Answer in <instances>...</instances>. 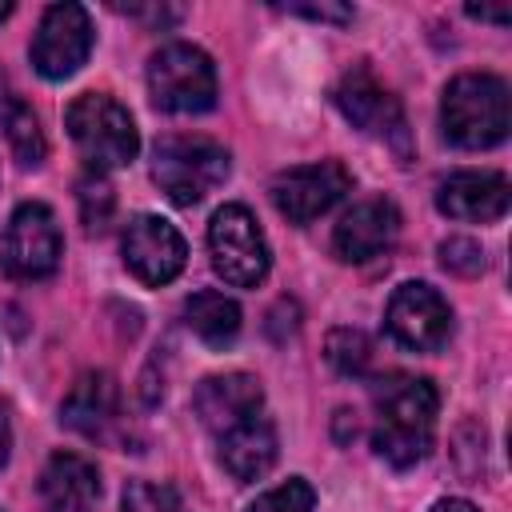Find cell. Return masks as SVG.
<instances>
[{
  "label": "cell",
  "mask_w": 512,
  "mask_h": 512,
  "mask_svg": "<svg viewBox=\"0 0 512 512\" xmlns=\"http://www.w3.org/2000/svg\"><path fill=\"white\" fill-rule=\"evenodd\" d=\"M436 384L428 376H388L376 388V456L392 468H412L428 456L436 432Z\"/></svg>",
  "instance_id": "obj_1"
},
{
  "label": "cell",
  "mask_w": 512,
  "mask_h": 512,
  "mask_svg": "<svg viewBox=\"0 0 512 512\" xmlns=\"http://www.w3.org/2000/svg\"><path fill=\"white\" fill-rule=\"evenodd\" d=\"M508 88L492 72H464L444 88L440 128L456 148H492L508 136Z\"/></svg>",
  "instance_id": "obj_2"
},
{
  "label": "cell",
  "mask_w": 512,
  "mask_h": 512,
  "mask_svg": "<svg viewBox=\"0 0 512 512\" xmlns=\"http://www.w3.org/2000/svg\"><path fill=\"white\" fill-rule=\"evenodd\" d=\"M64 128H68L76 152L84 156V164L92 172L124 168L140 152V136H136V124H132L128 108L120 100H112L108 92L76 96L64 112Z\"/></svg>",
  "instance_id": "obj_3"
},
{
  "label": "cell",
  "mask_w": 512,
  "mask_h": 512,
  "mask_svg": "<svg viewBox=\"0 0 512 512\" xmlns=\"http://www.w3.org/2000/svg\"><path fill=\"white\" fill-rule=\"evenodd\" d=\"M228 168V148L208 136H164L152 148V180L180 208L200 204L212 188H220Z\"/></svg>",
  "instance_id": "obj_4"
},
{
  "label": "cell",
  "mask_w": 512,
  "mask_h": 512,
  "mask_svg": "<svg viewBox=\"0 0 512 512\" xmlns=\"http://www.w3.org/2000/svg\"><path fill=\"white\" fill-rule=\"evenodd\" d=\"M148 92L152 104L176 116L208 112L216 104V64L196 44H164L148 60Z\"/></svg>",
  "instance_id": "obj_5"
},
{
  "label": "cell",
  "mask_w": 512,
  "mask_h": 512,
  "mask_svg": "<svg viewBox=\"0 0 512 512\" xmlns=\"http://www.w3.org/2000/svg\"><path fill=\"white\" fill-rule=\"evenodd\" d=\"M208 252H212L216 276H224V284H236V288L260 284L272 264L268 240L244 204L216 208V216L208 224Z\"/></svg>",
  "instance_id": "obj_6"
},
{
  "label": "cell",
  "mask_w": 512,
  "mask_h": 512,
  "mask_svg": "<svg viewBox=\"0 0 512 512\" xmlns=\"http://www.w3.org/2000/svg\"><path fill=\"white\" fill-rule=\"evenodd\" d=\"M332 100L348 116V124H356L360 132L384 140L388 148H396L400 160H408V120H404V108L368 68H352L336 84Z\"/></svg>",
  "instance_id": "obj_7"
},
{
  "label": "cell",
  "mask_w": 512,
  "mask_h": 512,
  "mask_svg": "<svg viewBox=\"0 0 512 512\" xmlns=\"http://www.w3.org/2000/svg\"><path fill=\"white\" fill-rule=\"evenodd\" d=\"M64 252L56 212L40 200H28L12 212L8 232H4V268L16 280H44L56 272Z\"/></svg>",
  "instance_id": "obj_8"
},
{
  "label": "cell",
  "mask_w": 512,
  "mask_h": 512,
  "mask_svg": "<svg viewBox=\"0 0 512 512\" xmlns=\"http://www.w3.org/2000/svg\"><path fill=\"white\" fill-rule=\"evenodd\" d=\"M384 324L396 344H404L412 352H436L452 332V308L432 284L408 280L392 292V300L384 308Z\"/></svg>",
  "instance_id": "obj_9"
},
{
  "label": "cell",
  "mask_w": 512,
  "mask_h": 512,
  "mask_svg": "<svg viewBox=\"0 0 512 512\" xmlns=\"http://www.w3.org/2000/svg\"><path fill=\"white\" fill-rule=\"evenodd\" d=\"M32 68L44 80H68L92 52V20L80 4H52L32 36Z\"/></svg>",
  "instance_id": "obj_10"
},
{
  "label": "cell",
  "mask_w": 512,
  "mask_h": 512,
  "mask_svg": "<svg viewBox=\"0 0 512 512\" xmlns=\"http://www.w3.org/2000/svg\"><path fill=\"white\" fill-rule=\"evenodd\" d=\"M348 188H352V176L340 160H316V164L284 168L272 180V204L292 224H308V220L324 216L336 200H344Z\"/></svg>",
  "instance_id": "obj_11"
},
{
  "label": "cell",
  "mask_w": 512,
  "mask_h": 512,
  "mask_svg": "<svg viewBox=\"0 0 512 512\" xmlns=\"http://www.w3.org/2000/svg\"><path fill=\"white\" fill-rule=\"evenodd\" d=\"M120 252H124V264L136 280L144 284H168L180 276L184 260H188V248H184V236L164 220V216H152V212H140L128 220L124 228V240H120Z\"/></svg>",
  "instance_id": "obj_12"
},
{
  "label": "cell",
  "mask_w": 512,
  "mask_h": 512,
  "mask_svg": "<svg viewBox=\"0 0 512 512\" xmlns=\"http://www.w3.org/2000/svg\"><path fill=\"white\" fill-rule=\"evenodd\" d=\"M396 232H400V212H396V204L384 200V196H372V200L352 204V208L340 216V224H336V232H332V252H336L340 260H348V264H364V260L388 252L392 240H396Z\"/></svg>",
  "instance_id": "obj_13"
},
{
  "label": "cell",
  "mask_w": 512,
  "mask_h": 512,
  "mask_svg": "<svg viewBox=\"0 0 512 512\" xmlns=\"http://www.w3.org/2000/svg\"><path fill=\"white\" fill-rule=\"evenodd\" d=\"M192 408L200 416V424L220 436L224 428L240 424L244 416H256L264 412V388L256 376L248 372H224V376H208L200 380L196 396H192Z\"/></svg>",
  "instance_id": "obj_14"
},
{
  "label": "cell",
  "mask_w": 512,
  "mask_h": 512,
  "mask_svg": "<svg viewBox=\"0 0 512 512\" xmlns=\"http://www.w3.org/2000/svg\"><path fill=\"white\" fill-rule=\"evenodd\" d=\"M508 180L500 172H452L436 188V208L452 220L468 224H492L508 212Z\"/></svg>",
  "instance_id": "obj_15"
},
{
  "label": "cell",
  "mask_w": 512,
  "mask_h": 512,
  "mask_svg": "<svg viewBox=\"0 0 512 512\" xmlns=\"http://www.w3.org/2000/svg\"><path fill=\"white\" fill-rule=\"evenodd\" d=\"M36 492L44 512H92L100 500V472L80 452H52Z\"/></svg>",
  "instance_id": "obj_16"
},
{
  "label": "cell",
  "mask_w": 512,
  "mask_h": 512,
  "mask_svg": "<svg viewBox=\"0 0 512 512\" xmlns=\"http://www.w3.org/2000/svg\"><path fill=\"white\" fill-rule=\"evenodd\" d=\"M276 448H280V440H276V424H272L264 412L244 416L240 424H232V428H224V432L216 436L220 464H224L228 476L240 480V484L260 480V476L276 464Z\"/></svg>",
  "instance_id": "obj_17"
},
{
  "label": "cell",
  "mask_w": 512,
  "mask_h": 512,
  "mask_svg": "<svg viewBox=\"0 0 512 512\" xmlns=\"http://www.w3.org/2000/svg\"><path fill=\"white\" fill-rule=\"evenodd\" d=\"M116 412H120V388L108 372H84L60 404V420L88 440H100L116 424Z\"/></svg>",
  "instance_id": "obj_18"
},
{
  "label": "cell",
  "mask_w": 512,
  "mask_h": 512,
  "mask_svg": "<svg viewBox=\"0 0 512 512\" xmlns=\"http://www.w3.org/2000/svg\"><path fill=\"white\" fill-rule=\"evenodd\" d=\"M184 324L208 344V348H228L240 332V304L224 292L200 288L184 300Z\"/></svg>",
  "instance_id": "obj_19"
},
{
  "label": "cell",
  "mask_w": 512,
  "mask_h": 512,
  "mask_svg": "<svg viewBox=\"0 0 512 512\" xmlns=\"http://www.w3.org/2000/svg\"><path fill=\"white\" fill-rule=\"evenodd\" d=\"M0 128H4V140L8 148L16 152V160L24 168H36L44 164L48 156V140H44V128H40V116L32 112V104L12 92V88H0Z\"/></svg>",
  "instance_id": "obj_20"
},
{
  "label": "cell",
  "mask_w": 512,
  "mask_h": 512,
  "mask_svg": "<svg viewBox=\"0 0 512 512\" xmlns=\"http://www.w3.org/2000/svg\"><path fill=\"white\" fill-rule=\"evenodd\" d=\"M324 356L340 376H364L372 368V340L360 328H332Z\"/></svg>",
  "instance_id": "obj_21"
},
{
  "label": "cell",
  "mask_w": 512,
  "mask_h": 512,
  "mask_svg": "<svg viewBox=\"0 0 512 512\" xmlns=\"http://www.w3.org/2000/svg\"><path fill=\"white\" fill-rule=\"evenodd\" d=\"M76 204H80L84 228H88V232H104L108 220H112V208H116L112 184H108L100 172H88V176L76 184Z\"/></svg>",
  "instance_id": "obj_22"
},
{
  "label": "cell",
  "mask_w": 512,
  "mask_h": 512,
  "mask_svg": "<svg viewBox=\"0 0 512 512\" xmlns=\"http://www.w3.org/2000/svg\"><path fill=\"white\" fill-rule=\"evenodd\" d=\"M312 508H316L312 484L300 480V476H292V480L268 488L264 496H256V504H252L248 512H312Z\"/></svg>",
  "instance_id": "obj_23"
},
{
  "label": "cell",
  "mask_w": 512,
  "mask_h": 512,
  "mask_svg": "<svg viewBox=\"0 0 512 512\" xmlns=\"http://www.w3.org/2000/svg\"><path fill=\"white\" fill-rule=\"evenodd\" d=\"M124 512H188L184 500L156 480H128L124 488Z\"/></svg>",
  "instance_id": "obj_24"
},
{
  "label": "cell",
  "mask_w": 512,
  "mask_h": 512,
  "mask_svg": "<svg viewBox=\"0 0 512 512\" xmlns=\"http://www.w3.org/2000/svg\"><path fill=\"white\" fill-rule=\"evenodd\" d=\"M440 264L448 272L476 276V272H484V248L476 240H468V236H452V240L440 244Z\"/></svg>",
  "instance_id": "obj_25"
},
{
  "label": "cell",
  "mask_w": 512,
  "mask_h": 512,
  "mask_svg": "<svg viewBox=\"0 0 512 512\" xmlns=\"http://www.w3.org/2000/svg\"><path fill=\"white\" fill-rule=\"evenodd\" d=\"M284 12L308 16V20H332V24H348L352 20V8L348 4H288Z\"/></svg>",
  "instance_id": "obj_26"
},
{
  "label": "cell",
  "mask_w": 512,
  "mask_h": 512,
  "mask_svg": "<svg viewBox=\"0 0 512 512\" xmlns=\"http://www.w3.org/2000/svg\"><path fill=\"white\" fill-rule=\"evenodd\" d=\"M116 12H128V16H140V20H152V24H172L180 16V8H164V4H112Z\"/></svg>",
  "instance_id": "obj_27"
},
{
  "label": "cell",
  "mask_w": 512,
  "mask_h": 512,
  "mask_svg": "<svg viewBox=\"0 0 512 512\" xmlns=\"http://www.w3.org/2000/svg\"><path fill=\"white\" fill-rule=\"evenodd\" d=\"M12 456V420H8V408L0 404V468L8 464Z\"/></svg>",
  "instance_id": "obj_28"
},
{
  "label": "cell",
  "mask_w": 512,
  "mask_h": 512,
  "mask_svg": "<svg viewBox=\"0 0 512 512\" xmlns=\"http://www.w3.org/2000/svg\"><path fill=\"white\" fill-rule=\"evenodd\" d=\"M468 16H476V20H496V24H508V20H512L508 8H468Z\"/></svg>",
  "instance_id": "obj_29"
},
{
  "label": "cell",
  "mask_w": 512,
  "mask_h": 512,
  "mask_svg": "<svg viewBox=\"0 0 512 512\" xmlns=\"http://www.w3.org/2000/svg\"><path fill=\"white\" fill-rule=\"evenodd\" d=\"M432 512H476L468 500H456V496H448V500H436L432 504Z\"/></svg>",
  "instance_id": "obj_30"
},
{
  "label": "cell",
  "mask_w": 512,
  "mask_h": 512,
  "mask_svg": "<svg viewBox=\"0 0 512 512\" xmlns=\"http://www.w3.org/2000/svg\"><path fill=\"white\" fill-rule=\"evenodd\" d=\"M12 16V4H0V20H8Z\"/></svg>",
  "instance_id": "obj_31"
}]
</instances>
